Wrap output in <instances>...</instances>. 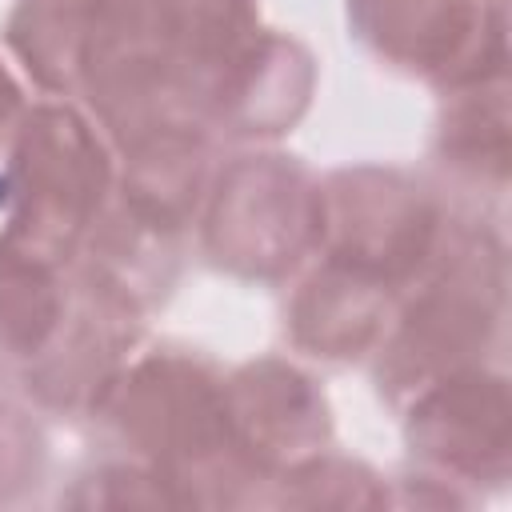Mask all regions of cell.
<instances>
[{
  "label": "cell",
  "mask_w": 512,
  "mask_h": 512,
  "mask_svg": "<svg viewBox=\"0 0 512 512\" xmlns=\"http://www.w3.org/2000/svg\"><path fill=\"white\" fill-rule=\"evenodd\" d=\"M108 180V152L76 108H32L0 176V212L8 220L0 252L56 268L96 228Z\"/></svg>",
  "instance_id": "obj_1"
},
{
  "label": "cell",
  "mask_w": 512,
  "mask_h": 512,
  "mask_svg": "<svg viewBox=\"0 0 512 512\" xmlns=\"http://www.w3.org/2000/svg\"><path fill=\"white\" fill-rule=\"evenodd\" d=\"M96 408H112L124 440H132L152 468L180 484L192 468L220 456L244 460L232 440L228 392L208 364L192 356H148L124 380H112Z\"/></svg>",
  "instance_id": "obj_2"
},
{
  "label": "cell",
  "mask_w": 512,
  "mask_h": 512,
  "mask_svg": "<svg viewBox=\"0 0 512 512\" xmlns=\"http://www.w3.org/2000/svg\"><path fill=\"white\" fill-rule=\"evenodd\" d=\"M320 184L288 156H240L212 192L204 244L220 268L272 280L320 244Z\"/></svg>",
  "instance_id": "obj_3"
},
{
  "label": "cell",
  "mask_w": 512,
  "mask_h": 512,
  "mask_svg": "<svg viewBox=\"0 0 512 512\" xmlns=\"http://www.w3.org/2000/svg\"><path fill=\"white\" fill-rule=\"evenodd\" d=\"M320 244L328 260L352 268L384 288L420 276L440 248V208L436 200L388 168L336 172L324 188Z\"/></svg>",
  "instance_id": "obj_4"
},
{
  "label": "cell",
  "mask_w": 512,
  "mask_h": 512,
  "mask_svg": "<svg viewBox=\"0 0 512 512\" xmlns=\"http://www.w3.org/2000/svg\"><path fill=\"white\" fill-rule=\"evenodd\" d=\"M484 288H500V252H476L468 244L452 260H444L440 276L400 320L380 380H388V388L416 392L452 372H464L472 352L496 324L500 300L488 304Z\"/></svg>",
  "instance_id": "obj_5"
},
{
  "label": "cell",
  "mask_w": 512,
  "mask_h": 512,
  "mask_svg": "<svg viewBox=\"0 0 512 512\" xmlns=\"http://www.w3.org/2000/svg\"><path fill=\"white\" fill-rule=\"evenodd\" d=\"M356 32L392 64L452 80L484 84V64L500 72V16L488 24L480 0H348Z\"/></svg>",
  "instance_id": "obj_6"
},
{
  "label": "cell",
  "mask_w": 512,
  "mask_h": 512,
  "mask_svg": "<svg viewBox=\"0 0 512 512\" xmlns=\"http://www.w3.org/2000/svg\"><path fill=\"white\" fill-rule=\"evenodd\" d=\"M412 448L444 472L504 476L508 456V388L480 368L452 372L428 384L408 424Z\"/></svg>",
  "instance_id": "obj_7"
},
{
  "label": "cell",
  "mask_w": 512,
  "mask_h": 512,
  "mask_svg": "<svg viewBox=\"0 0 512 512\" xmlns=\"http://www.w3.org/2000/svg\"><path fill=\"white\" fill-rule=\"evenodd\" d=\"M224 392L232 440L244 464H300L320 452L316 444H324L328 436V408L316 384L296 368L280 360H260L236 372V380H228Z\"/></svg>",
  "instance_id": "obj_8"
},
{
  "label": "cell",
  "mask_w": 512,
  "mask_h": 512,
  "mask_svg": "<svg viewBox=\"0 0 512 512\" xmlns=\"http://www.w3.org/2000/svg\"><path fill=\"white\" fill-rule=\"evenodd\" d=\"M384 316L388 288L328 260L324 272H316L312 284H304V292L296 296L292 332L296 344L312 348V356L348 360L380 340Z\"/></svg>",
  "instance_id": "obj_9"
},
{
  "label": "cell",
  "mask_w": 512,
  "mask_h": 512,
  "mask_svg": "<svg viewBox=\"0 0 512 512\" xmlns=\"http://www.w3.org/2000/svg\"><path fill=\"white\" fill-rule=\"evenodd\" d=\"M16 112H20V92H16L12 76H8L4 68H0V140H4V132L12 128Z\"/></svg>",
  "instance_id": "obj_10"
},
{
  "label": "cell",
  "mask_w": 512,
  "mask_h": 512,
  "mask_svg": "<svg viewBox=\"0 0 512 512\" xmlns=\"http://www.w3.org/2000/svg\"><path fill=\"white\" fill-rule=\"evenodd\" d=\"M220 4H244V0H220Z\"/></svg>",
  "instance_id": "obj_11"
}]
</instances>
